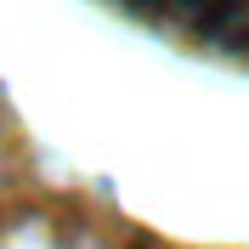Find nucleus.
I'll list each match as a JSON object with an SVG mask.
<instances>
[{"instance_id": "nucleus-1", "label": "nucleus", "mask_w": 249, "mask_h": 249, "mask_svg": "<svg viewBox=\"0 0 249 249\" xmlns=\"http://www.w3.org/2000/svg\"><path fill=\"white\" fill-rule=\"evenodd\" d=\"M130 6H142L147 17H164V23H176L187 34H210V40L238 34L249 17L244 0H130Z\"/></svg>"}]
</instances>
